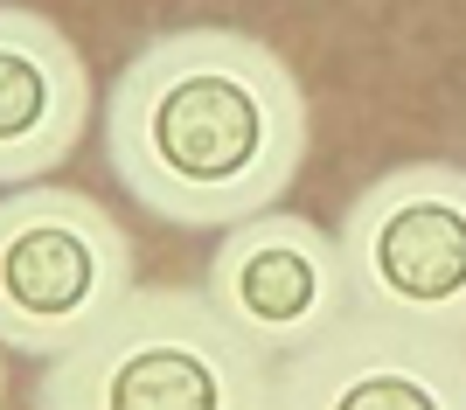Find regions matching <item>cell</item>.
I'll list each match as a JSON object with an SVG mask.
<instances>
[{
    "label": "cell",
    "mask_w": 466,
    "mask_h": 410,
    "mask_svg": "<svg viewBox=\"0 0 466 410\" xmlns=\"http://www.w3.org/2000/svg\"><path fill=\"white\" fill-rule=\"evenodd\" d=\"M313 112L292 63L244 28L154 35L105 98L118 188L175 230H237L307 167Z\"/></svg>",
    "instance_id": "1"
},
{
    "label": "cell",
    "mask_w": 466,
    "mask_h": 410,
    "mask_svg": "<svg viewBox=\"0 0 466 410\" xmlns=\"http://www.w3.org/2000/svg\"><path fill=\"white\" fill-rule=\"evenodd\" d=\"M35 410H272V362L202 293L139 285L91 341L42 362Z\"/></svg>",
    "instance_id": "2"
},
{
    "label": "cell",
    "mask_w": 466,
    "mask_h": 410,
    "mask_svg": "<svg viewBox=\"0 0 466 410\" xmlns=\"http://www.w3.org/2000/svg\"><path fill=\"white\" fill-rule=\"evenodd\" d=\"M133 236L77 188L0 195V348L56 362L133 299Z\"/></svg>",
    "instance_id": "3"
},
{
    "label": "cell",
    "mask_w": 466,
    "mask_h": 410,
    "mask_svg": "<svg viewBox=\"0 0 466 410\" xmlns=\"http://www.w3.org/2000/svg\"><path fill=\"white\" fill-rule=\"evenodd\" d=\"M341 265L355 313L431 334H466V167L404 160L355 188L341 215Z\"/></svg>",
    "instance_id": "4"
},
{
    "label": "cell",
    "mask_w": 466,
    "mask_h": 410,
    "mask_svg": "<svg viewBox=\"0 0 466 410\" xmlns=\"http://www.w3.org/2000/svg\"><path fill=\"white\" fill-rule=\"evenodd\" d=\"M202 299L265 362L272 355L279 362L307 355L320 334H334L355 313L334 230H320V223H307L292 209H265L251 223L223 230V244L209 257V278H202Z\"/></svg>",
    "instance_id": "5"
},
{
    "label": "cell",
    "mask_w": 466,
    "mask_h": 410,
    "mask_svg": "<svg viewBox=\"0 0 466 410\" xmlns=\"http://www.w3.org/2000/svg\"><path fill=\"white\" fill-rule=\"evenodd\" d=\"M272 410H466V334L349 313L272 375Z\"/></svg>",
    "instance_id": "6"
},
{
    "label": "cell",
    "mask_w": 466,
    "mask_h": 410,
    "mask_svg": "<svg viewBox=\"0 0 466 410\" xmlns=\"http://www.w3.org/2000/svg\"><path fill=\"white\" fill-rule=\"evenodd\" d=\"M91 125V63L49 15L0 0V188H35Z\"/></svg>",
    "instance_id": "7"
},
{
    "label": "cell",
    "mask_w": 466,
    "mask_h": 410,
    "mask_svg": "<svg viewBox=\"0 0 466 410\" xmlns=\"http://www.w3.org/2000/svg\"><path fill=\"white\" fill-rule=\"evenodd\" d=\"M0 410H7V348H0Z\"/></svg>",
    "instance_id": "8"
}]
</instances>
